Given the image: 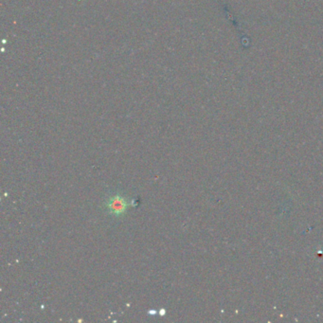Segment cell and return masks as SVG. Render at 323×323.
<instances>
[{
    "label": "cell",
    "mask_w": 323,
    "mask_h": 323,
    "mask_svg": "<svg viewBox=\"0 0 323 323\" xmlns=\"http://www.w3.org/2000/svg\"><path fill=\"white\" fill-rule=\"evenodd\" d=\"M131 202L126 197L120 193H113L106 198L105 202L106 210L108 214L114 217H120L126 212L127 209Z\"/></svg>",
    "instance_id": "6da1fadb"
}]
</instances>
